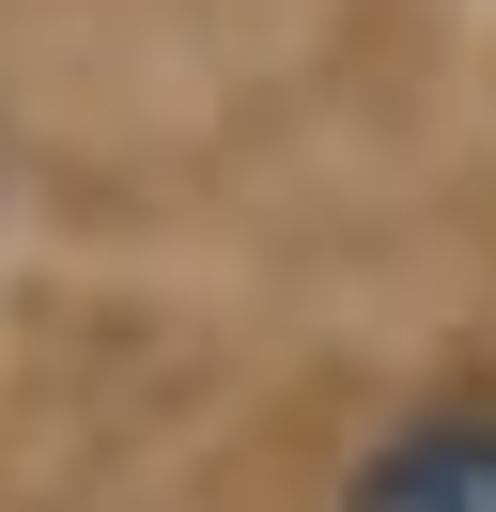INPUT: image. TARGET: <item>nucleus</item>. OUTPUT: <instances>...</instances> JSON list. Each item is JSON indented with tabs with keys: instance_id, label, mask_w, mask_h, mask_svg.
Returning a JSON list of instances; mask_svg holds the SVG:
<instances>
[{
	"instance_id": "f257e3e1",
	"label": "nucleus",
	"mask_w": 496,
	"mask_h": 512,
	"mask_svg": "<svg viewBox=\"0 0 496 512\" xmlns=\"http://www.w3.org/2000/svg\"><path fill=\"white\" fill-rule=\"evenodd\" d=\"M341 512H496V404H465V419H403V435L341 481Z\"/></svg>"
}]
</instances>
